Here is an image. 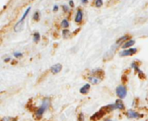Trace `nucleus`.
<instances>
[{"label":"nucleus","instance_id":"obj_17","mask_svg":"<svg viewBox=\"0 0 148 121\" xmlns=\"http://www.w3.org/2000/svg\"><path fill=\"white\" fill-rule=\"evenodd\" d=\"M62 26L63 28H67L69 26V22H68L67 20H62Z\"/></svg>","mask_w":148,"mask_h":121},{"label":"nucleus","instance_id":"obj_9","mask_svg":"<svg viewBox=\"0 0 148 121\" xmlns=\"http://www.w3.org/2000/svg\"><path fill=\"white\" fill-rule=\"evenodd\" d=\"M89 89H90V84L87 83V84H85L83 87H82V88H81L80 92H81V94L86 95V94H88V93Z\"/></svg>","mask_w":148,"mask_h":121},{"label":"nucleus","instance_id":"obj_12","mask_svg":"<svg viewBox=\"0 0 148 121\" xmlns=\"http://www.w3.org/2000/svg\"><path fill=\"white\" fill-rule=\"evenodd\" d=\"M131 66L137 71V72H139V74H140V75H142L143 74V72L140 70V68H139V66H138V65H137V63L136 62H133L132 63V65H131Z\"/></svg>","mask_w":148,"mask_h":121},{"label":"nucleus","instance_id":"obj_18","mask_svg":"<svg viewBox=\"0 0 148 121\" xmlns=\"http://www.w3.org/2000/svg\"><path fill=\"white\" fill-rule=\"evenodd\" d=\"M102 4H103V1L102 0H96L95 1V6L96 7L100 8V7L102 6Z\"/></svg>","mask_w":148,"mask_h":121},{"label":"nucleus","instance_id":"obj_24","mask_svg":"<svg viewBox=\"0 0 148 121\" xmlns=\"http://www.w3.org/2000/svg\"><path fill=\"white\" fill-rule=\"evenodd\" d=\"M83 120H84L83 114H80V118H79V121H82Z\"/></svg>","mask_w":148,"mask_h":121},{"label":"nucleus","instance_id":"obj_10","mask_svg":"<svg viewBox=\"0 0 148 121\" xmlns=\"http://www.w3.org/2000/svg\"><path fill=\"white\" fill-rule=\"evenodd\" d=\"M88 80H89V82L92 84H97V83H99L101 82V79L98 78V77H90L88 78Z\"/></svg>","mask_w":148,"mask_h":121},{"label":"nucleus","instance_id":"obj_13","mask_svg":"<svg viewBox=\"0 0 148 121\" xmlns=\"http://www.w3.org/2000/svg\"><path fill=\"white\" fill-rule=\"evenodd\" d=\"M128 38H129V35H125V36H122L121 38H120V39L117 40L116 44H122V42H123V41H125L126 40H127Z\"/></svg>","mask_w":148,"mask_h":121},{"label":"nucleus","instance_id":"obj_2","mask_svg":"<svg viewBox=\"0 0 148 121\" xmlns=\"http://www.w3.org/2000/svg\"><path fill=\"white\" fill-rule=\"evenodd\" d=\"M116 94L120 97V99H124L127 96V89L126 87L121 85L116 89Z\"/></svg>","mask_w":148,"mask_h":121},{"label":"nucleus","instance_id":"obj_20","mask_svg":"<svg viewBox=\"0 0 148 121\" xmlns=\"http://www.w3.org/2000/svg\"><path fill=\"white\" fill-rule=\"evenodd\" d=\"M22 56H23V54H22L21 52H15V53H14V57H15V58H21Z\"/></svg>","mask_w":148,"mask_h":121},{"label":"nucleus","instance_id":"obj_16","mask_svg":"<svg viewBox=\"0 0 148 121\" xmlns=\"http://www.w3.org/2000/svg\"><path fill=\"white\" fill-rule=\"evenodd\" d=\"M30 9H31V7L29 6V8H28V9H27L26 10H25V12H24V14L23 15V17L21 18V20H22V21H24V19H25V17L27 16V15L29 14V10H30Z\"/></svg>","mask_w":148,"mask_h":121},{"label":"nucleus","instance_id":"obj_25","mask_svg":"<svg viewBox=\"0 0 148 121\" xmlns=\"http://www.w3.org/2000/svg\"><path fill=\"white\" fill-rule=\"evenodd\" d=\"M69 5H70V7H74L75 6V3H74V1L73 0H70L69 1Z\"/></svg>","mask_w":148,"mask_h":121},{"label":"nucleus","instance_id":"obj_1","mask_svg":"<svg viewBox=\"0 0 148 121\" xmlns=\"http://www.w3.org/2000/svg\"><path fill=\"white\" fill-rule=\"evenodd\" d=\"M49 104H50V102H49V98H45L42 101V105L36 111V115L37 118H41L42 116V114H44L46 109L49 107Z\"/></svg>","mask_w":148,"mask_h":121},{"label":"nucleus","instance_id":"obj_15","mask_svg":"<svg viewBox=\"0 0 148 121\" xmlns=\"http://www.w3.org/2000/svg\"><path fill=\"white\" fill-rule=\"evenodd\" d=\"M33 19H34L35 21H39V19H40V13H39V11H36V12L34 13V15H33Z\"/></svg>","mask_w":148,"mask_h":121},{"label":"nucleus","instance_id":"obj_23","mask_svg":"<svg viewBox=\"0 0 148 121\" xmlns=\"http://www.w3.org/2000/svg\"><path fill=\"white\" fill-rule=\"evenodd\" d=\"M58 9H59L58 6H57V5H55V6L53 7V11H54V12H56V11H58Z\"/></svg>","mask_w":148,"mask_h":121},{"label":"nucleus","instance_id":"obj_27","mask_svg":"<svg viewBox=\"0 0 148 121\" xmlns=\"http://www.w3.org/2000/svg\"><path fill=\"white\" fill-rule=\"evenodd\" d=\"M105 121H112V120H105Z\"/></svg>","mask_w":148,"mask_h":121},{"label":"nucleus","instance_id":"obj_11","mask_svg":"<svg viewBox=\"0 0 148 121\" xmlns=\"http://www.w3.org/2000/svg\"><path fill=\"white\" fill-rule=\"evenodd\" d=\"M114 105H115V108H118V109H124V108H125L121 100H117Z\"/></svg>","mask_w":148,"mask_h":121},{"label":"nucleus","instance_id":"obj_22","mask_svg":"<svg viewBox=\"0 0 148 121\" xmlns=\"http://www.w3.org/2000/svg\"><path fill=\"white\" fill-rule=\"evenodd\" d=\"M62 8H63V10H64V12H67V11H69V7H68L67 5H63V6H62Z\"/></svg>","mask_w":148,"mask_h":121},{"label":"nucleus","instance_id":"obj_3","mask_svg":"<svg viewBox=\"0 0 148 121\" xmlns=\"http://www.w3.org/2000/svg\"><path fill=\"white\" fill-rule=\"evenodd\" d=\"M137 52V49L136 48H129L127 50H125L123 52H120V56L121 57H127V56H131L134 53Z\"/></svg>","mask_w":148,"mask_h":121},{"label":"nucleus","instance_id":"obj_5","mask_svg":"<svg viewBox=\"0 0 148 121\" xmlns=\"http://www.w3.org/2000/svg\"><path fill=\"white\" fill-rule=\"evenodd\" d=\"M82 19H83V14H82V11L81 9H78V11H77V13H76V15H75V22H76V23H81V22H82Z\"/></svg>","mask_w":148,"mask_h":121},{"label":"nucleus","instance_id":"obj_14","mask_svg":"<svg viewBox=\"0 0 148 121\" xmlns=\"http://www.w3.org/2000/svg\"><path fill=\"white\" fill-rule=\"evenodd\" d=\"M33 38H34V41H35V42H38V41L40 40V39H41L40 34H39L38 32H36V33L34 34Z\"/></svg>","mask_w":148,"mask_h":121},{"label":"nucleus","instance_id":"obj_6","mask_svg":"<svg viewBox=\"0 0 148 121\" xmlns=\"http://www.w3.org/2000/svg\"><path fill=\"white\" fill-rule=\"evenodd\" d=\"M127 115L130 119H137V118L140 117V114L138 113L134 112V110H128L127 113Z\"/></svg>","mask_w":148,"mask_h":121},{"label":"nucleus","instance_id":"obj_8","mask_svg":"<svg viewBox=\"0 0 148 121\" xmlns=\"http://www.w3.org/2000/svg\"><path fill=\"white\" fill-rule=\"evenodd\" d=\"M23 27V21L20 20V21L14 26V31H15V32H19V31L22 30Z\"/></svg>","mask_w":148,"mask_h":121},{"label":"nucleus","instance_id":"obj_7","mask_svg":"<svg viewBox=\"0 0 148 121\" xmlns=\"http://www.w3.org/2000/svg\"><path fill=\"white\" fill-rule=\"evenodd\" d=\"M134 43H135V40H129L126 41L125 43H123L121 47H122L123 49H127V48H129V47H131L132 46H134Z\"/></svg>","mask_w":148,"mask_h":121},{"label":"nucleus","instance_id":"obj_4","mask_svg":"<svg viewBox=\"0 0 148 121\" xmlns=\"http://www.w3.org/2000/svg\"><path fill=\"white\" fill-rule=\"evenodd\" d=\"M62 65H61V64H56V65H53V66L51 67L50 71H51L53 74H57V73H59V72L62 71Z\"/></svg>","mask_w":148,"mask_h":121},{"label":"nucleus","instance_id":"obj_21","mask_svg":"<svg viewBox=\"0 0 148 121\" xmlns=\"http://www.w3.org/2000/svg\"><path fill=\"white\" fill-rule=\"evenodd\" d=\"M69 31L67 30V29H64V30L62 31V34H63V36H64V37H66V34H69Z\"/></svg>","mask_w":148,"mask_h":121},{"label":"nucleus","instance_id":"obj_26","mask_svg":"<svg viewBox=\"0 0 148 121\" xmlns=\"http://www.w3.org/2000/svg\"><path fill=\"white\" fill-rule=\"evenodd\" d=\"M82 1V3H83V4H86V3H88V0H81Z\"/></svg>","mask_w":148,"mask_h":121},{"label":"nucleus","instance_id":"obj_19","mask_svg":"<svg viewBox=\"0 0 148 121\" xmlns=\"http://www.w3.org/2000/svg\"><path fill=\"white\" fill-rule=\"evenodd\" d=\"M2 121H16V119H13V118H10V117H4L2 119Z\"/></svg>","mask_w":148,"mask_h":121}]
</instances>
